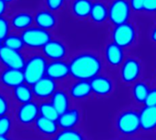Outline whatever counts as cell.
I'll list each match as a JSON object with an SVG mask.
<instances>
[{
	"label": "cell",
	"instance_id": "obj_47",
	"mask_svg": "<svg viewBox=\"0 0 156 140\" xmlns=\"http://www.w3.org/2000/svg\"><path fill=\"white\" fill-rule=\"evenodd\" d=\"M86 140H87V139H86Z\"/></svg>",
	"mask_w": 156,
	"mask_h": 140
},
{
	"label": "cell",
	"instance_id": "obj_15",
	"mask_svg": "<svg viewBox=\"0 0 156 140\" xmlns=\"http://www.w3.org/2000/svg\"><path fill=\"white\" fill-rule=\"evenodd\" d=\"M142 73V65L135 58H128L123 61L120 69V76L123 83H133L137 82Z\"/></svg>",
	"mask_w": 156,
	"mask_h": 140
},
{
	"label": "cell",
	"instance_id": "obj_24",
	"mask_svg": "<svg viewBox=\"0 0 156 140\" xmlns=\"http://www.w3.org/2000/svg\"><path fill=\"white\" fill-rule=\"evenodd\" d=\"M16 127L12 115L0 116V136L16 138Z\"/></svg>",
	"mask_w": 156,
	"mask_h": 140
},
{
	"label": "cell",
	"instance_id": "obj_35",
	"mask_svg": "<svg viewBox=\"0 0 156 140\" xmlns=\"http://www.w3.org/2000/svg\"><path fill=\"white\" fill-rule=\"evenodd\" d=\"M143 10L147 12H156V0H145Z\"/></svg>",
	"mask_w": 156,
	"mask_h": 140
},
{
	"label": "cell",
	"instance_id": "obj_1",
	"mask_svg": "<svg viewBox=\"0 0 156 140\" xmlns=\"http://www.w3.org/2000/svg\"><path fill=\"white\" fill-rule=\"evenodd\" d=\"M68 62L72 80L90 81L101 74L103 67L101 58L90 51L80 52Z\"/></svg>",
	"mask_w": 156,
	"mask_h": 140
},
{
	"label": "cell",
	"instance_id": "obj_14",
	"mask_svg": "<svg viewBox=\"0 0 156 140\" xmlns=\"http://www.w3.org/2000/svg\"><path fill=\"white\" fill-rule=\"evenodd\" d=\"M82 111L78 105H73L68 111L59 115L57 124L59 129L79 128L82 122Z\"/></svg>",
	"mask_w": 156,
	"mask_h": 140
},
{
	"label": "cell",
	"instance_id": "obj_6",
	"mask_svg": "<svg viewBox=\"0 0 156 140\" xmlns=\"http://www.w3.org/2000/svg\"><path fill=\"white\" fill-rule=\"evenodd\" d=\"M46 76L59 86H66L71 80L69 62L66 61H48L46 69Z\"/></svg>",
	"mask_w": 156,
	"mask_h": 140
},
{
	"label": "cell",
	"instance_id": "obj_33",
	"mask_svg": "<svg viewBox=\"0 0 156 140\" xmlns=\"http://www.w3.org/2000/svg\"><path fill=\"white\" fill-rule=\"evenodd\" d=\"M64 1L65 0H46V5L49 9V11L52 12V11L59 10L63 6Z\"/></svg>",
	"mask_w": 156,
	"mask_h": 140
},
{
	"label": "cell",
	"instance_id": "obj_7",
	"mask_svg": "<svg viewBox=\"0 0 156 140\" xmlns=\"http://www.w3.org/2000/svg\"><path fill=\"white\" fill-rule=\"evenodd\" d=\"M65 87L74 105H79V104L87 101L92 96L90 81L71 79Z\"/></svg>",
	"mask_w": 156,
	"mask_h": 140
},
{
	"label": "cell",
	"instance_id": "obj_43",
	"mask_svg": "<svg viewBox=\"0 0 156 140\" xmlns=\"http://www.w3.org/2000/svg\"><path fill=\"white\" fill-rule=\"evenodd\" d=\"M44 140H56V139H55V138H48V139H44Z\"/></svg>",
	"mask_w": 156,
	"mask_h": 140
},
{
	"label": "cell",
	"instance_id": "obj_11",
	"mask_svg": "<svg viewBox=\"0 0 156 140\" xmlns=\"http://www.w3.org/2000/svg\"><path fill=\"white\" fill-rule=\"evenodd\" d=\"M59 130L60 129L56 121L38 116L34 123L30 132L34 134L36 140L37 138H39L38 140H44L54 138Z\"/></svg>",
	"mask_w": 156,
	"mask_h": 140
},
{
	"label": "cell",
	"instance_id": "obj_44",
	"mask_svg": "<svg viewBox=\"0 0 156 140\" xmlns=\"http://www.w3.org/2000/svg\"><path fill=\"white\" fill-rule=\"evenodd\" d=\"M120 140H129V139H120Z\"/></svg>",
	"mask_w": 156,
	"mask_h": 140
},
{
	"label": "cell",
	"instance_id": "obj_40",
	"mask_svg": "<svg viewBox=\"0 0 156 140\" xmlns=\"http://www.w3.org/2000/svg\"><path fill=\"white\" fill-rule=\"evenodd\" d=\"M16 140H32L30 138H19V137H16Z\"/></svg>",
	"mask_w": 156,
	"mask_h": 140
},
{
	"label": "cell",
	"instance_id": "obj_3",
	"mask_svg": "<svg viewBox=\"0 0 156 140\" xmlns=\"http://www.w3.org/2000/svg\"><path fill=\"white\" fill-rule=\"evenodd\" d=\"M48 60L40 51L34 52L26 58L24 68L22 69L24 81L27 84L32 86L37 81L46 76Z\"/></svg>",
	"mask_w": 156,
	"mask_h": 140
},
{
	"label": "cell",
	"instance_id": "obj_34",
	"mask_svg": "<svg viewBox=\"0 0 156 140\" xmlns=\"http://www.w3.org/2000/svg\"><path fill=\"white\" fill-rule=\"evenodd\" d=\"M144 105H145V106H156V88L150 89Z\"/></svg>",
	"mask_w": 156,
	"mask_h": 140
},
{
	"label": "cell",
	"instance_id": "obj_27",
	"mask_svg": "<svg viewBox=\"0 0 156 140\" xmlns=\"http://www.w3.org/2000/svg\"><path fill=\"white\" fill-rule=\"evenodd\" d=\"M149 91H150V88L146 83L135 82L132 89V94H133V100L138 104L144 105L148 95Z\"/></svg>",
	"mask_w": 156,
	"mask_h": 140
},
{
	"label": "cell",
	"instance_id": "obj_4",
	"mask_svg": "<svg viewBox=\"0 0 156 140\" xmlns=\"http://www.w3.org/2000/svg\"><path fill=\"white\" fill-rule=\"evenodd\" d=\"M20 36L25 45V49L32 50H41V49L52 39L51 33L37 27H30L20 32Z\"/></svg>",
	"mask_w": 156,
	"mask_h": 140
},
{
	"label": "cell",
	"instance_id": "obj_30",
	"mask_svg": "<svg viewBox=\"0 0 156 140\" xmlns=\"http://www.w3.org/2000/svg\"><path fill=\"white\" fill-rule=\"evenodd\" d=\"M56 140H86L83 132L80 128L60 129L55 137Z\"/></svg>",
	"mask_w": 156,
	"mask_h": 140
},
{
	"label": "cell",
	"instance_id": "obj_8",
	"mask_svg": "<svg viewBox=\"0 0 156 140\" xmlns=\"http://www.w3.org/2000/svg\"><path fill=\"white\" fill-rule=\"evenodd\" d=\"M112 42L121 48H127L134 43L136 39V30L129 22L115 26L112 32Z\"/></svg>",
	"mask_w": 156,
	"mask_h": 140
},
{
	"label": "cell",
	"instance_id": "obj_22",
	"mask_svg": "<svg viewBox=\"0 0 156 140\" xmlns=\"http://www.w3.org/2000/svg\"><path fill=\"white\" fill-rule=\"evenodd\" d=\"M34 23L36 27L50 32L57 26V17L49 10H41L35 15Z\"/></svg>",
	"mask_w": 156,
	"mask_h": 140
},
{
	"label": "cell",
	"instance_id": "obj_46",
	"mask_svg": "<svg viewBox=\"0 0 156 140\" xmlns=\"http://www.w3.org/2000/svg\"><path fill=\"white\" fill-rule=\"evenodd\" d=\"M0 70H1V68H0Z\"/></svg>",
	"mask_w": 156,
	"mask_h": 140
},
{
	"label": "cell",
	"instance_id": "obj_42",
	"mask_svg": "<svg viewBox=\"0 0 156 140\" xmlns=\"http://www.w3.org/2000/svg\"><path fill=\"white\" fill-rule=\"evenodd\" d=\"M2 46H3V44H2V41L0 40V49L2 48Z\"/></svg>",
	"mask_w": 156,
	"mask_h": 140
},
{
	"label": "cell",
	"instance_id": "obj_9",
	"mask_svg": "<svg viewBox=\"0 0 156 140\" xmlns=\"http://www.w3.org/2000/svg\"><path fill=\"white\" fill-rule=\"evenodd\" d=\"M26 55L23 51H16L2 46L0 49V67L1 69L21 70L26 62Z\"/></svg>",
	"mask_w": 156,
	"mask_h": 140
},
{
	"label": "cell",
	"instance_id": "obj_26",
	"mask_svg": "<svg viewBox=\"0 0 156 140\" xmlns=\"http://www.w3.org/2000/svg\"><path fill=\"white\" fill-rule=\"evenodd\" d=\"M90 17L95 23H102L108 18V8L103 3H93L90 13Z\"/></svg>",
	"mask_w": 156,
	"mask_h": 140
},
{
	"label": "cell",
	"instance_id": "obj_17",
	"mask_svg": "<svg viewBox=\"0 0 156 140\" xmlns=\"http://www.w3.org/2000/svg\"><path fill=\"white\" fill-rule=\"evenodd\" d=\"M92 95L97 97H107L114 91V83L108 76L99 74L90 81Z\"/></svg>",
	"mask_w": 156,
	"mask_h": 140
},
{
	"label": "cell",
	"instance_id": "obj_20",
	"mask_svg": "<svg viewBox=\"0 0 156 140\" xmlns=\"http://www.w3.org/2000/svg\"><path fill=\"white\" fill-rule=\"evenodd\" d=\"M140 127L144 132L156 130V106H144L139 112Z\"/></svg>",
	"mask_w": 156,
	"mask_h": 140
},
{
	"label": "cell",
	"instance_id": "obj_38",
	"mask_svg": "<svg viewBox=\"0 0 156 140\" xmlns=\"http://www.w3.org/2000/svg\"><path fill=\"white\" fill-rule=\"evenodd\" d=\"M151 39L156 43V28H154V29H153V31H152V33H151Z\"/></svg>",
	"mask_w": 156,
	"mask_h": 140
},
{
	"label": "cell",
	"instance_id": "obj_21",
	"mask_svg": "<svg viewBox=\"0 0 156 140\" xmlns=\"http://www.w3.org/2000/svg\"><path fill=\"white\" fill-rule=\"evenodd\" d=\"M104 58L108 65L112 67H118L122 65L124 61L123 49L112 41L105 46Z\"/></svg>",
	"mask_w": 156,
	"mask_h": 140
},
{
	"label": "cell",
	"instance_id": "obj_5",
	"mask_svg": "<svg viewBox=\"0 0 156 140\" xmlns=\"http://www.w3.org/2000/svg\"><path fill=\"white\" fill-rule=\"evenodd\" d=\"M115 125L118 132L123 136L136 135L141 129L139 113L133 109L124 110L118 116Z\"/></svg>",
	"mask_w": 156,
	"mask_h": 140
},
{
	"label": "cell",
	"instance_id": "obj_13",
	"mask_svg": "<svg viewBox=\"0 0 156 140\" xmlns=\"http://www.w3.org/2000/svg\"><path fill=\"white\" fill-rule=\"evenodd\" d=\"M48 61H65L68 56V47L60 39H51L40 50Z\"/></svg>",
	"mask_w": 156,
	"mask_h": 140
},
{
	"label": "cell",
	"instance_id": "obj_12",
	"mask_svg": "<svg viewBox=\"0 0 156 140\" xmlns=\"http://www.w3.org/2000/svg\"><path fill=\"white\" fill-rule=\"evenodd\" d=\"M58 86L59 85L57 83L48 78L47 76H44L31 86L34 100L37 103L49 100Z\"/></svg>",
	"mask_w": 156,
	"mask_h": 140
},
{
	"label": "cell",
	"instance_id": "obj_19",
	"mask_svg": "<svg viewBox=\"0 0 156 140\" xmlns=\"http://www.w3.org/2000/svg\"><path fill=\"white\" fill-rule=\"evenodd\" d=\"M9 95L15 106L34 101L31 86L26 83H23L11 90L9 92Z\"/></svg>",
	"mask_w": 156,
	"mask_h": 140
},
{
	"label": "cell",
	"instance_id": "obj_37",
	"mask_svg": "<svg viewBox=\"0 0 156 140\" xmlns=\"http://www.w3.org/2000/svg\"><path fill=\"white\" fill-rule=\"evenodd\" d=\"M6 3L3 0H0V17L4 16L5 10H6Z\"/></svg>",
	"mask_w": 156,
	"mask_h": 140
},
{
	"label": "cell",
	"instance_id": "obj_28",
	"mask_svg": "<svg viewBox=\"0 0 156 140\" xmlns=\"http://www.w3.org/2000/svg\"><path fill=\"white\" fill-rule=\"evenodd\" d=\"M38 113H39V116L56 122L59 116L58 113L56 111V109L49 102V100L38 103Z\"/></svg>",
	"mask_w": 156,
	"mask_h": 140
},
{
	"label": "cell",
	"instance_id": "obj_25",
	"mask_svg": "<svg viewBox=\"0 0 156 140\" xmlns=\"http://www.w3.org/2000/svg\"><path fill=\"white\" fill-rule=\"evenodd\" d=\"M92 4L90 0H74L71 4L72 13L80 18L90 17Z\"/></svg>",
	"mask_w": 156,
	"mask_h": 140
},
{
	"label": "cell",
	"instance_id": "obj_32",
	"mask_svg": "<svg viewBox=\"0 0 156 140\" xmlns=\"http://www.w3.org/2000/svg\"><path fill=\"white\" fill-rule=\"evenodd\" d=\"M10 23L4 17H0V40L3 41L10 34Z\"/></svg>",
	"mask_w": 156,
	"mask_h": 140
},
{
	"label": "cell",
	"instance_id": "obj_45",
	"mask_svg": "<svg viewBox=\"0 0 156 140\" xmlns=\"http://www.w3.org/2000/svg\"><path fill=\"white\" fill-rule=\"evenodd\" d=\"M155 82H156V76H155Z\"/></svg>",
	"mask_w": 156,
	"mask_h": 140
},
{
	"label": "cell",
	"instance_id": "obj_18",
	"mask_svg": "<svg viewBox=\"0 0 156 140\" xmlns=\"http://www.w3.org/2000/svg\"><path fill=\"white\" fill-rule=\"evenodd\" d=\"M49 102L52 104L58 115L65 113L74 105L65 86H58L49 99Z\"/></svg>",
	"mask_w": 156,
	"mask_h": 140
},
{
	"label": "cell",
	"instance_id": "obj_10",
	"mask_svg": "<svg viewBox=\"0 0 156 140\" xmlns=\"http://www.w3.org/2000/svg\"><path fill=\"white\" fill-rule=\"evenodd\" d=\"M131 15V6L127 0H113L108 9V17L114 26L127 23Z\"/></svg>",
	"mask_w": 156,
	"mask_h": 140
},
{
	"label": "cell",
	"instance_id": "obj_36",
	"mask_svg": "<svg viewBox=\"0 0 156 140\" xmlns=\"http://www.w3.org/2000/svg\"><path fill=\"white\" fill-rule=\"evenodd\" d=\"M145 0H130L131 8L134 11H142L144 8V4Z\"/></svg>",
	"mask_w": 156,
	"mask_h": 140
},
{
	"label": "cell",
	"instance_id": "obj_41",
	"mask_svg": "<svg viewBox=\"0 0 156 140\" xmlns=\"http://www.w3.org/2000/svg\"><path fill=\"white\" fill-rule=\"evenodd\" d=\"M3 1H5V3L7 4V3H10V2H12L13 0H3Z\"/></svg>",
	"mask_w": 156,
	"mask_h": 140
},
{
	"label": "cell",
	"instance_id": "obj_31",
	"mask_svg": "<svg viewBox=\"0 0 156 140\" xmlns=\"http://www.w3.org/2000/svg\"><path fill=\"white\" fill-rule=\"evenodd\" d=\"M14 107L9 93L0 89V116L12 115Z\"/></svg>",
	"mask_w": 156,
	"mask_h": 140
},
{
	"label": "cell",
	"instance_id": "obj_39",
	"mask_svg": "<svg viewBox=\"0 0 156 140\" xmlns=\"http://www.w3.org/2000/svg\"><path fill=\"white\" fill-rule=\"evenodd\" d=\"M0 140H16V138H14V137H1L0 136Z\"/></svg>",
	"mask_w": 156,
	"mask_h": 140
},
{
	"label": "cell",
	"instance_id": "obj_2",
	"mask_svg": "<svg viewBox=\"0 0 156 140\" xmlns=\"http://www.w3.org/2000/svg\"><path fill=\"white\" fill-rule=\"evenodd\" d=\"M12 116L15 121L16 131L30 132L34 123L39 116L38 103L34 100L24 105H16L13 109Z\"/></svg>",
	"mask_w": 156,
	"mask_h": 140
},
{
	"label": "cell",
	"instance_id": "obj_16",
	"mask_svg": "<svg viewBox=\"0 0 156 140\" xmlns=\"http://www.w3.org/2000/svg\"><path fill=\"white\" fill-rule=\"evenodd\" d=\"M25 83L21 70L1 69L0 70V89L9 93L15 87Z\"/></svg>",
	"mask_w": 156,
	"mask_h": 140
},
{
	"label": "cell",
	"instance_id": "obj_29",
	"mask_svg": "<svg viewBox=\"0 0 156 140\" xmlns=\"http://www.w3.org/2000/svg\"><path fill=\"white\" fill-rule=\"evenodd\" d=\"M2 44L4 47L16 50V51H23L25 50V45L22 40L20 34L17 33H10L3 41Z\"/></svg>",
	"mask_w": 156,
	"mask_h": 140
},
{
	"label": "cell",
	"instance_id": "obj_23",
	"mask_svg": "<svg viewBox=\"0 0 156 140\" xmlns=\"http://www.w3.org/2000/svg\"><path fill=\"white\" fill-rule=\"evenodd\" d=\"M34 23V17L32 15L27 12H20L16 14L10 22V26L15 28L16 30H19L20 32L27 29L28 28L32 27Z\"/></svg>",
	"mask_w": 156,
	"mask_h": 140
}]
</instances>
